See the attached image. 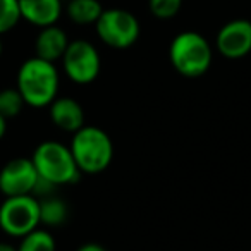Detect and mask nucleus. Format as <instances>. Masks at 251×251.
<instances>
[{
    "mask_svg": "<svg viewBox=\"0 0 251 251\" xmlns=\"http://www.w3.org/2000/svg\"><path fill=\"white\" fill-rule=\"evenodd\" d=\"M38 182V172L31 158L18 157L0 169V193L7 196L33 195Z\"/></svg>",
    "mask_w": 251,
    "mask_h": 251,
    "instance_id": "6e6552de",
    "label": "nucleus"
},
{
    "mask_svg": "<svg viewBox=\"0 0 251 251\" xmlns=\"http://www.w3.org/2000/svg\"><path fill=\"white\" fill-rule=\"evenodd\" d=\"M21 21L18 0H0V36L9 33Z\"/></svg>",
    "mask_w": 251,
    "mask_h": 251,
    "instance_id": "f3484780",
    "label": "nucleus"
},
{
    "mask_svg": "<svg viewBox=\"0 0 251 251\" xmlns=\"http://www.w3.org/2000/svg\"><path fill=\"white\" fill-rule=\"evenodd\" d=\"M40 227V201L35 195L7 196L0 205V229L19 237Z\"/></svg>",
    "mask_w": 251,
    "mask_h": 251,
    "instance_id": "423d86ee",
    "label": "nucleus"
},
{
    "mask_svg": "<svg viewBox=\"0 0 251 251\" xmlns=\"http://www.w3.org/2000/svg\"><path fill=\"white\" fill-rule=\"evenodd\" d=\"M18 2L21 19L38 28L57 25L62 16V0H18Z\"/></svg>",
    "mask_w": 251,
    "mask_h": 251,
    "instance_id": "9b49d317",
    "label": "nucleus"
},
{
    "mask_svg": "<svg viewBox=\"0 0 251 251\" xmlns=\"http://www.w3.org/2000/svg\"><path fill=\"white\" fill-rule=\"evenodd\" d=\"M59 83L60 77L55 64L35 55L21 64L16 88L28 107L45 108L59 97Z\"/></svg>",
    "mask_w": 251,
    "mask_h": 251,
    "instance_id": "f257e3e1",
    "label": "nucleus"
},
{
    "mask_svg": "<svg viewBox=\"0 0 251 251\" xmlns=\"http://www.w3.org/2000/svg\"><path fill=\"white\" fill-rule=\"evenodd\" d=\"M31 162L40 177L53 186L74 184L81 176L69 147L55 140L40 143L33 151Z\"/></svg>",
    "mask_w": 251,
    "mask_h": 251,
    "instance_id": "20e7f679",
    "label": "nucleus"
},
{
    "mask_svg": "<svg viewBox=\"0 0 251 251\" xmlns=\"http://www.w3.org/2000/svg\"><path fill=\"white\" fill-rule=\"evenodd\" d=\"M50 119L59 129L74 134L84 126V110L77 100L71 97H57L49 105Z\"/></svg>",
    "mask_w": 251,
    "mask_h": 251,
    "instance_id": "9d476101",
    "label": "nucleus"
},
{
    "mask_svg": "<svg viewBox=\"0 0 251 251\" xmlns=\"http://www.w3.org/2000/svg\"><path fill=\"white\" fill-rule=\"evenodd\" d=\"M219 53L226 59H243L251 52V21L232 19L219 29L215 38Z\"/></svg>",
    "mask_w": 251,
    "mask_h": 251,
    "instance_id": "1a4fd4ad",
    "label": "nucleus"
},
{
    "mask_svg": "<svg viewBox=\"0 0 251 251\" xmlns=\"http://www.w3.org/2000/svg\"><path fill=\"white\" fill-rule=\"evenodd\" d=\"M0 251H18V246H12L11 243H0Z\"/></svg>",
    "mask_w": 251,
    "mask_h": 251,
    "instance_id": "412c9836",
    "label": "nucleus"
},
{
    "mask_svg": "<svg viewBox=\"0 0 251 251\" xmlns=\"http://www.w3.org/2000/svg\"><path fill=\"white\" fill-rule=\"evenodd\" d=\"M76 251H107L101 244H97V243H86L83 244L81 248H77Z\"/></svg>",
    "mask_w": 251,
    "mask_h": 251,
    "instance_id": "6ab92c4d",
    "label": "nucleus"
},
{
    "mask_svg": "<svg viewBox=\"0 0 251 251\" xmlns=\"http://www.w3.org/2000/svg\"><path fill=\"white\" fill-rule=\"evenodd\" d=\"M5 131H7V121L0 115V140L5 136Z\"/></svg>",
    "mask_w": 251,
    "mask_h": 251,
    "instance_id": "aec40b11",
    "label": "nucleus"
},
{
    "mask_svg": "<svg viewBox=\"0 0 251 251\" xmlns=\"http://www.w3.org/2000/svg\"><path fill=\"white\" fill-rule=\"evenodd\" d=\"M95 29L101 42L110 49L126 50L140 38V21L133 12L126 9H103Z\"/></svg>",
    "mask_w": 251,
    "mask_h": 251,
    "instance_id": "39448f33",
    "label": "nucleus"
},
{
    "mask_svg": "<svg viewBox=\"0 0 251 251\" xmlns=\"http://www.w3.org/2000/svg\"><path fill=\"white\" fill-rule=\"evenodd\" d=\"M40 201V224L45 227H60L66 224L69 217V208L66 201L57 196L50 195L45 198H38Z\"/></svg>",
    "mask_w": 251,
    "mask_h": 251,
    "instance_id": "4468645a",
    "label": "nucleus"
},
{
    "mask_svg": "<svg viewBox=\"0 0 251 251\" xmlns=\"http://www.w3.org/2000/svg\"><path fill=\"white\" fill-rule=\"evenodd\" d=\"M182 2L184 0H150L148 7L150 12L158 19H171L174 16H177V12L181 11Z\"/></svg>",
    "mask_w": 251,
    "mask_h": 251,
    "instance_id": "a211bd4d",
    "label": "nucleus"
},
{
    "mask_svg": "<svg viewBox=\"0 0 251 251\" xmlns=\"http://www.w3.org/2000/svg\"><path fill=\"white\" fill-rule=\"evenodd\" d=\"M25 100L18 88H5L0 91V115L9 121V119L18 117L25 108Z\"/></svg>",
    "mask_w": 251,
    "mask_h": 251,
    "instance_id": "dca6fc26",
    "label": "nucleus"
},
{
    "mask_svg": "<svg viewBox=\"0 0 251 251\" xmlns=\"http://www.w3.org/2000/svg\"><path fill=\"white\" fill-rule=\"evenodd\" d=\"M55 239L52 232L47 229L36 227L35 230L28 232L21 237V243L18 246V251H55Z\"/></svg>",
    "mask_w": 251,
    "mask_h": 251,
    "instance_id": "2eb2a0df",
    "label": "nucleus"
},
{
    "mask_svg": "<svg viewBox=\"0 0 251 251\" xmlns=\"http://www.w3.org/2000/svg\"><path fill=\"white\" fill-rule=\"evenodd\" d=\"M67 45H69V38L62 28H59L57 25L45 26V28H40V33L35 40V53L40 59L55 64L57 60L62 59Z\"/></svg>",
    "mask_w": 251,
    "mask_h": 251,
    "instance_id": "f8f14e48",
    "label": "nucleus"
},
{
    "mask_svg": "<svg viewBox=\"0 0 251 251\" xmlns=\"http://www.w3.org/2000/svg\"><path fill=\"white\" fill-rule=\"evenodd\" d=\"M67 18L79 26L95 25L103 12V7L98 0H69L67 2Z\"/></svg>",
    "mask_w": 251,
    "mask_h": 251,
    "instance_id": "ddd939ff",
    "label": "nucleus"
},
{
    "mask_svg": "<svg viewBox=\"0 0 251 251\" xmlns=\"http://www.w3.org/2000/svg\"><path fill=\"white\" fill-rule=\"evenodd\" d=\"M69 150L81 174H100L114 158V143L101 127L84 124L73 134Z\"/></svg>",
    "mask_w": 251,
    "mask_h": 251,
    "instance_id": "f03ea898",
    "label": "nucleus"
},
{
    "mask_svg": "<svg viewBox=\"0 0 251 251\" xmlns=\"http://www.w3.org/2000/svg\"><path fill=\"white\" fill-rule=\"evenodd\" d=\"M2 52H4V43H2V36H0V57H2Z\"/></svg>",
    "mask_w": 251,
    "mask_h": 251,
    "instance_id": "4be33fe9",
    "label": "nucleus"
},
{
    "mask_svg": "<svg viewBox=\"0 0 251 251\" xmlns=\"http://www.w3.org/2000/svg\"><path fill=\"white\" fill-rule=\"evenodd\" d=\"M169 59L184 77H200L210 69L213 52L208 40L196 31H182L171 42Z\"/></svg>",
    "mask_w": 251,
    "mask_h": 251,
    "instance_id": "7ed1b4c3",
    "label": "nucleus"
},
{
    "mask_svg": "<svg viewBox=\"0 0 251 251\" xmlns=\"http://www.w3.org/2000/svg\"><path fill=\"white\" fill-rule=\"evenodd\" d=\"M60 62H62L66 76L76 84L93 83L101 69L100 53H98L97 47L88 40L69 42Z\"/></svg>",
    "mask_w": 251,
    "mask_h": 251,
    "instance_id": "0eeeda50",
    "label": "nucleus"
}]
</instances>
